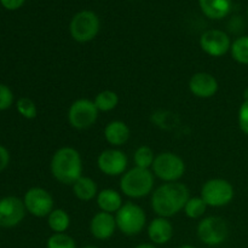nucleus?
Returning <instances> with one entry per match:
<instances>
[{"label":"nucleus","mask_w":248,"mask_h":248,"mask_svg":"<svg viewBox=\"0 0 248 248\" xmlns=\"http://www.w3.org/2000/svg\"><path fill=\"white\" fill-rule=\"evenodd\" d=\"M190 198V191L181 182L164 183L152 193L150 206L157 217L170 218L184 210L186 201Z\"/></svg>","instance_id":"nucleus-1"},{"label":"nucleus","mask_w":248,"mask_h":248,"mask_svg":"<svg viewBox=\"0 0 248 248\" xmlns=\"http://www.w3.org/2000/svg\"><path fill=\"white\" fill-rule=\"evenodd\" d=\"M50 171L58 183L73 186L84 171L81 155L73 147L60 148L51 157Z\"/></svg>","instance_id":"nucleus-2"},{"label":"nucleus","mask_w":248,"mask_h":248,"mask_svg":"<svg viewBox=\"0 0 248 248\" xmlns=\"http://www.w3.org/2000/svg\"><path fill=\"white\" fill-rule=\"evenodd\" d=\"M120 190L130 199H142L153 193L154 173L152 170L132 167L120 178Z\"/></svg>","instance_id":"nucleus-3"},{"label":"nucleus","mask_w":248,"mask_h":248,"mask_svg":"<svg viewBox=\"0 0 248 248\" xmlns=\"http://www.w3.org/2000/svg\"><path fill=\"white\" fill-rule=\"evenodd\" d=\"M118 229L126 236H135L140 234L147 225V215L140 205L135 202L124 203L115 213Z\"/></svg>","instance_id":"nucleus-4"},{"label":"nucleus","mask_w":248,"mask_h":248,"mask_svg":"<svg viewBox=\"0 0 248 248\" xmlns=\"http://www.w3.org/2000/svg\"><path fill=\"white\" fill-rule=\"evenodd\" d=\"M101 21L96 12L91 10H81L73 16L69 23V33L73 40L85 44L93 40L99 33Z\"/></svg>","instance_id":"nucleus-5"},{"label":"nucleus","mask_w":248,"mask_h":248,"mask_svg":"<svg viewBox=\"0 0 248 248\" xmlns=\"http://www.w3.org/2000/svg\"><path fill=\"white\" fill-rule=\"evenodd\" d=\"M152 171L155 177L165 183L178 182L186 173V162L176 153H160L155 156Z\"/></svg>","instance_id":"nucleus-6"},{"label":"nucleus","mask_w":248,"mask_h":248,"mask_svg":"<svg viewBox=\"0 0 248 248\" xmlns=\"http://www.w3.org/2000/svg\"><path fill=\"white\" fill-rule=\"evenodd\" d=\"M235 195L232 184L223 178L208 179L201 188L200 196L208 207H224L229 205Z\"/></svg>","instance_id":"nucleus-7"},{"label":"nucleus","mask_w":248,"mask_h":248,"mask_svg":"<svg viewBox=\"0 0 248 248\" xmlns=\"http://www.w3.org/2000/svg\"><path fill=\"white\" fill-rule=\"evenodd\" d=\"M196 235L199 240L206 246L215 247L222 245L229 235L228 223L218 216L206 217L199 222L196 228Z\"/></svg>","instance_id":"nucleus-8"},{"label":"nucleus","mask_w":248,"mask_h":248,"mask_svg":"<svg viewBox=\"0 0 248 248\" xmlns=\"http://www.w3.org/2000/svg\"><path fill=\"white\" fill-rule=\"evenodd\" d=\"M98 109L93 101L79 98L73 102L68 110V121L70 126L77 130H87L96 124L98 119Z\"/></svg>","instance_id":"nucleus-9"},{"label":"nucleus","mask_w":248,"mask_h":248,"mask_svg":"<svg viewBox=\"0 0 248 248\" xmlns=\"http://www.w3.org/2000/svg\"><path fill=\"white\" fill-rule=\"evenodd\" d=\"M23 203L27 213L36 218H47V216L55 210L52 195L40 186L28 189L23 196Z\"/></svg>","instance_id":"nucleus-10"},{"label":"nucleus","mask_w":248,"mask_h":248,"mask_svg":"<svg viewBox=\"0 0 248 248\" xmlns=\"http://www.w3.org/2000/svg\"><path fill=\"white\" fill-rule=\"evenodd\" d=\"M127 155L118 148H110L101 152L97 157V167L103 174L109 177L123 176L127 171Z\"/></svg>","instance_id":"nucleus-11"},{"label":"nucleus","mask_w":248,"mask_h":248,"mask_svg":"<svg viewBox=\"0 0 248 248\" xmlns=\"http://www.w3.org/2000/svg\"><path fill=\"white\" fill-rule=\"evenodd\" d=\"M200 47L206 55L211 57H222L227 55L232 47L230 36L220 29H208L200 36Z\"/></svg>","instance_id":"nucleus-12"},{"label":"nucleus","mask_w":248,"mask_h":248,"mask_svg":"<svg viewBox=\"0 0 248 248\" xmlns=\"http://www.w3.org/2000/svg\"><path fill=\"white\" fill-rule=\"evenodd\" d=\"M27 210L23 199L17 196H5L0 199V227H17L26 217Z\"/></svg>","instance_id":"nucleus-13"},{"label":"nucleus","mask_w":248,"mask_h":248,"mask_svg":"<svg viewBox=\"0 0 248 248\" xmlns=\"http://www.w3.org/2000/svg\"><path fill=\"white\" fill-rule=\"evenodd\" d=\"M189 91L198 98L207 99L218 92L219 85L215 75L206 72L195 73L189 80Z\"/></svg>","instance_id":"nucleus-14"},{"label":"nucleus","mask_w":248,"mask_h":248,"mask_svg":"<svg viewBox=\"0 0 248 248\" xmlns=\"http://www.w3.org/2000/svg\"><path fill=\"white\" fill-rule=\"evenodd\" d=\"M116 229L118 227H116L115 215H111V213L99 211L90 220V232L94 239L99 241H106L110 239Z\"/></svg>","instance_id":"nucleus-15"},{"label":"nucleus","mask_w":248,"mask_h":248,"mask_svg":"<svg viewBox=\"0 0 248 248\" xmlns=\"http://www.w3.org/2000/svg\"><path fill=\"white\" fill-rule=\"evenodd\" d=\"M148 237L153 245H166L172 240L174 229L169 218L156 217L147 227Z\"/></svg>","instance_id":"nucleus-16"},{"label":"nucleus","mask_w":248,"mask_h":248,"mask_svg":"<svg viewBox=\"0 0 248 248\" xmlns=\"http://www.w3.org/2000/svg\"><path fill=\"white\" fill-rule=\"evenodd\" d=\"M104 140L114 148L123 147L131 136L127 124L121 120H113L104 127Z\"/></svg>","instance_id":"nucleus-17"},{"label":"nucleus","mask_w":248,"mask_h":248,"mask_svg":"<svg viewBox=\"0 0 248 248\" xmlns=\"http://www.w3.org/2000/svg\"><path fill=\"white\" fill-rule=\"evenodd\" d=\"M200 10L207 18L223 19L232 9V0H198Z\"/></svg>","instance_id":"nucleus-18"},{"label":"nucleus","mask_w":248,"mask_h":248,"mask_svg":"<svg viewBox=\"0 0 248 248\" xmlns=\"http://www.w3.org/2000/svg\"><path fill=\"white\" fill-rule=\"evenodd\" d=\"M96 202L99 211L111 213V215H115L120 210L121 206L124 205L121 194L118 190L111 188L102 189L98 193V195H97Z\"/></svg>","instance_id":"nucleus-19"},{"label":"nucleus","mask_w":248,"mask_h":248,"mask_svg":"<svg viewBox=\"0 0 248 248\" xmlns=\"http://www.w3.org/2000/svg\"><path fill=\"white\" fill-rule=\"evenodd\" d=\"M73 194L75 198L80 201H91L97 198L98 195V186L91 177L81 176L74 184L72 186Z\"/></svg>","instance_id":"nucleus-20"},{"label":"nucleus","mask_w":248,"mask_h":248,"mask_svg":"<svg viewBox=\"0 0 248 248\" xmlns=\"http://www.w3.org/2000/svg\"><path fill=\"white\" fill-rule=\"evenodd\" d=\"M47 225L53 234L65 232L70 227V217L68 212L63 208H55L47 216Z\"/></svg>","instance_id":"nucleus-21"},{"label":"nucleus","mask_w":248,"mask_h":248,"mask_svg":"<svg viewBox=\"0 0 248 248\" xmlns=\"http://www.w3.org/2000/svg\"><path fill=\"white\" fill-rule=\"evenodd\" d=\"M94 106L97 107L98 111H111L118 107L119 96L115 91L111 90H104V91L98 92L93 99Z\"/></svg>","instance_id":"nucleus-22"},{"label":"nucleus","mask_w":248,"mask_h":248,"mask_svg":"<svg viewBox=\"0 0 248 248\" xmlns=\"http://www.w3.org/2000/svg\"><path fill=\"white\" fill-rule=\"evenodd\" d=\"M232 60L240 64H248V35L235 39L230 47Z\"/></svg>","instance_id":"nucleus-23"},{"label":"nucleus","mask_w":248,"mask_h":248,"mask_svg":"<svg viewBox=\"0 0 248 248\" xmlns=\"http://www.w3.org/2000/svg\"><path fill=\"white\" fill-rule=\"evenodd\" d=\"M156 155L154 154V150L148 145H140L136 149L135 154H133V162H135L136 167H140V169H152L153 164Z\"/></svg>","instance_id":"nucleus-24"},{"label":"nucleus","mask_w":248,"mask_h":248,"mask_svg":"<svg viewBox=\"0 0 248 248\" xmlns=\"http://www.w3.org/2000/svg\"><path fill=\"white\" fill-rule=\"evenodd\" d=\"M207 207L208 206L206 205V202L202 200L201 196H193V198H189V200L186 201L183 211L186 217L190 218V219H199V218L205 215Z\"/></svg>","instance_id":"nucleus-25"},{"label":"nucleus","mask_w":248,"mask_h":248,"mask_svg":"<svg viewBox=\"0 0 248 248\" xmlns=\"http://www.w3.org/2000/svg\"><path fill=\"white\" fill-rule=\"evenodd\" d=\"M16 109L22 118L28 119V120H33L38 115L36 104L34 103L33 99L28 98V97H21V98L17 99Z\"/></svg>","instance_id":"nucleus-26"},{"label":"nucleus","mask_w":248,"mask_h":248,"mask_svg":"<svg viewBox=\"0 0 248 248\" xmlns=\"http://www.w3.org/2000/svg\"><path fill=\"white\" fill-rule=\"evenodd\" d=\"M46 248H78L77 242L65 232L52 234L46 241Z\"/></svg>","instance_id":"nucleus-27"},{"label":"nucleus","mask_w":248,"mask_h":248,"mask_svg":"<svg viewBox=\"0 0 248 248\" xmlns=\"http://www.w3.org/2000/svg\"><path fill=\"white\" fill-rule=\"evenodd\" d=\"M15 102V96L12 90L7 85L0 82V111L7 110L12 107Z\"/></svg>","instance_id":"nucleus-28"},{"label":"nucleus","mask_w":248,"mask_h":248,"mask_svg":"<svg viewBox=\"0 0 248 248\" xmlns=\"http://www.w3.org/2000/svg\"><path fill=\"white\" fill-rule=\"evenodd\" d=\"M237 121H239L240 130L248 136V101H244V103L240 106Z\"/></svg>","instance_id":"nucleus-29"},{"label":"nucleus","mask_w":248,"mask_h":248,"mask_svg":"<svg viewBox=\"0 0 248 248\" xmlns=\"http://www.w3.org/2000/svg\"><path fill=\"white\" fill-rule=\"evenodd\" d=\"M26 0H0V4L9 11H16L24 5Z\"/></svg>","instance_id":"nucleus-30"},{"label":"nucleus","mask_w":248,"mask_h":248,"mask_svg":"<svg viewBox=\"0 0 248 248\" xmlns=\"http://www.w3.org/2000/svg\"><path fill=\"white\" fill-rule=\"evenodd\" d=\"M10 164V153L4 145L0 144V172L4 171Z\"/></svg>","instance_id":"nucleus-31"},{"label":"nucleus","mask_w":248,"mask_h":248,"mask_svg":"<svg viewBox=\"0 0 248 248\" xmlns=\"http://www.w3.org/2000/svg\"><path fill=\"white\" fill-rule=\"evenodd\" d=\"M135 248H156V246L153 244H140L138 246H136Z\"/></svg>","instance_id":"nucleus-32"},{"label":"nucleus","mask_w":248,"mask_h":248,"mask_svg":"<svg viewBox=\"0 0 248 248\" xmlns=\"http://www.w3.org/2000/svg\"><path fill=\"white\" fill-rule=\"evenodd\" d=\"M244 98H245V101H248V87L247 89H245V91H244Z\"/></svg>","instance_id":"nucleus-33"},{"label":"nucleus","mask_w":248,"mask_h":248,"mask_svg":"<svg viewBox=\"0 0 248 248\" xmlns=\"http://www.w3.org/2000/svg\"><path fill=\"white\" fill-rule=\"evenodd\" d=\"M178 248H196V247L191 246V245H183V246H179Z\"/></svg>","instance_id":"nucleus-34"},{"label":"nucleus","mask_w":248,"mask_h":248,"mask_svg":"<svg viewBox=\"0 0 248 248\" xmlns=\"http://www.w3.org/2000/svg\"><path fill=\"white\" fill-rule=\"evenodd\" d=\"M82 248H98V247H96V246H85V247H82Z\"/></svg>","instance_id":"nucleus-35"},{"label":"nucleus","mask_w":248,"mask_h":248,"mask_svg":"<svg viewBox=\"0 0 248 248\" xmlns=\"http://www.w3.org/2000/svg\"><path fill=\"white\" fill-rule=\"evenodd\" d=\"M247 17H248V7H247Z\"/></svg>","instance_id":"nucleus-36"}]
</instances>
